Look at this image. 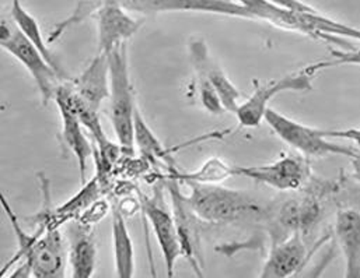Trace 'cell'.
Returning <instances> with one entry per match:
<instances>
[{
  "instance_id": "obj_1",
  "label": "cell",
  "mask_w": 360,
  "mask_h": 278,
  "mask_svg": "<svg viewBox=\"0 0 360 278\" xmlns=\"http://www.w3.org/2000/svg\"><path fill=\"white\" fill-rule=\"evenodd\" d=\"M105 4H114L127 10L128 13H139L146 15L176 11H193L254 20V17L244 6L233 0H76V7L72 15L60 21L51 32L48 38L49 44L55 42L72 25H76L91 17L101 6Z\"/></svg>"
},
{
  "instance_id": "obj_2",
  "label": "cell",
  "mask_w": 360,
  "mask_h": 278,
  "mask_svg": "<svg viewBox=\"0 0 360 278\" xmlns=\"http://www.w3.org/2000/svg\"><path fill=\"white\" fill-rule=\"evenodd\" d=\"M244 6L254 20L266 21L278 28L299 32L313 39L327 44L347 46L344 38L359 41V29L345 25L344 22L331 20L317 8L310 11H299L278 6L268 0H237Z\"/></svg>"
},
{
  "instance_id": "obj_3",
  "label": "cell",
  "mask_w": 360,
  "mask_h": 278,
  "mask_svg": "<svg viewBox=\"0 0 360 278\" xmlns=\"http://www.w3.org/2000/svg\"><path fill=\"white\" fill-rule=\"evenodd\" d=\"M264 121L268 126L274 131V133L285 141L288 145L299 151L306 158H326L331 155L348 157L354 158L355 161L359 157L356 148L341 145L338 143L330 141V139H345L354 141L358 145L359 141V131L358 129H347V131H337V129H320L311 128L304 124H300L272 107H268L264 115Z\"/></svg>"
},
{
  "instance_id": "obj_4",
  "label": "cell",
  "mask_w": 360,
  "mask_h": 278,
  "mask_svg": "<svg viewBox=\"0 0 360 278\" xmlns=\"http://www.w3.org/2000/svg\"><path fill=\"white\" fill-rule=\"evenodd\" d=\"M334 56H337L335 60H323V62H316L311 65H307L293 73H289L281 79L272 80L265 84H259L255 87L254 93L237 107L234 115L237 117L238 125L241 128L252 129L261 125L264 121L265 111L269 107V102L281 93L285 91H296V93H306L311 91L313 88V80L316 76L333 66H340L345 63H359V52L358 49L354 51V53L348 52L347 55H342L337 51H331Z\"/></svg>"
},
{
  "instance_id": "obj_5",
  "label": "cell",
  "mask_w": 360,
  "mask_h": 278,
  "mask_svg": "<svg viewBox=\"0 0 360 278\" xmlns=\"http://www.w3.org/2000/svg\"><path fill=\"white\" fill-rule=\"evenodd\" d=\"M188 194L182 197L199 221L209 224H233L247 216L261 213V206L244 192L220 185L182 182Z\"/></svg>"
},
{
  "instance_id": "obj_6",
  "label": "cell",
  "mask_w": 360,
  "mask_h": 278,
  "mask_svg": "<svg viewBox=\"0 0 360 278\" xmlns=\"http://www.w3.org/2000/svg\"><path fill=\"white\" fill-rule=\"evenodd\" d=\"M107 60L112 129L121 150L134 152V118L138 104L129 73L128 42L115 46L107 53Z\"/></svg>"
},
{
  "instance_id": "obj_7",
  "label": "cell",
  "mask_w": 360,
  "mask_h": 278,
  "mask_svg": "<svg viewBox=\"0 0 360 278\" xmlns=\"http://www.w3.org/2000/svg\"><path fill=\"white\" fill-rule=\"evenodd\" d=\"M0 48L20 62L31 74L41 101L48 105L55 91L65 80L49 66L42 53L28 41L11 18L0 20Z\"/></svg>"
},
{
  "instance_id": "obj_8",
  "label": "cell",
  "mask_w": 360,
  "mask_h": 278,
  "mask_svg": "<svg viewBox=\"0 0 360 278\" xmlns=\"http://www.w3.org/2000/svg\"><path fill=\"white\" fill-rule=\"evenodd\" d=\"M17 263L18 267L10 274L11 277H65L68 244L60 228H49L39 232Z\"/></svg>"
},
{
  "instance_id": "obj_9",
  "label": "cell",
  "mask_w": 360,
  "mask_h": 278,
  "mask_svg": "<svg viewBox=\"0 0 360 278\" xmlns=\"http://www.w3.org/2000/svg\"><path fill=\"white\" fill-rule=\"evenodd\" d=\"M141 208L149 220L156 241L160 246L166 274L167 277H174V269L179 259L182 258V251L173 213L165 204L162 192L158 190L152 197L145 194L141 196Z\"/></svg>"
},
{
  "instance_id": "obj_10",
  "label": "cell",
  "mask_w": 360,
  "mask_h": 278,
  "mask_svg": "<svg viewBox=\"0 0 360 278\" xmlns=\"http://www.w3.org/2000/svg\"><path fill=\"white\" fill-rule=\"evenodd\" d=\"M236 176H245L276 190H300L310 178L307 161L283 155L276 161L258 166H236Z\"/></svg>"
},
{
  "instance_id": "obj_11",
  "label": "cell",
  "mask_w": 360,
  "mask_h": 278,
  "mask_svg": "<svg viewBox=\"0 0 360 278\" xmlns=\"http://www.w3.org/2000/svg\"><path fill=\"white\" fill-rule=\"evenodd\" d=\"M169 190L172 197V213L177 227L179 241H180L182 258L188 260L193 273L198 277H203L202 253H200V237L196 225L198 217L185 203L181 193L180 182L174 176H169Z\"/></svg>"
},
{
  "instance_id": "obj_12",
  "label": "cell",
  "mask_w": 360,
  "mask_h": 278,
  "mask_svg": "<svg viewBox=\"0 0 360 278\" xmlns=\"http://www.w3.org/2000/svg\"><path fill=\"white\" fill-rule=\"evenodd\" d=\"M53 100L58 105L60 119H62V131L59 136L60 144L65 150H68L76 157L79 164V171H80V179H82V183H84L86 175H87V165L91 155L94 154V150L91 143L84 135L83 125L69 101L65 81L60 83L59 87L56 88Z\"/></svg>"
},
{
  "instance_id": "obj_13",
  "label": "cell",
  "mask_w": 360,
  "mask_h": 278,
  "mask_svg": "<svg viewBox=\"0 0 360 278\" xmlns=\"http://www.w3.org/2000/svg\"><path fill=\"white\" fill-rule=\"evenodd\" d=\"M191 63L196 74L202 76L217 93L226 112L234 114L240 105V91L226 76L223 69L212 59L203 39L193 38L189 42Z\"/></svg>"
},
{
  "instance_id": "obj_14",
  "label": "cell",
  "mask_w": 360,
  "mask_h": 278,
  "mask_svg": "<svg viewBox=\"0 0 360 278\" xmlns=\"http://www.w3.org/2000/svg\"><path fill=\"white\" fill-rule=\"evenodd\" d=\"M97 22L98 53H110L115 46L128 42L142 27V20H136L127 10L105 4L94 14Z\"/></svg>"
},
{
  "instance_id": "obj_15",
  "label": "cell",
  "mask_w": 360,
  "mask_h": 278,
  "mask_svg": "<svg viewBox=\"0 0 360 278\" xmlns=\"http://www.w3.org/2000/svg\"><path fill=\"white\" fill-rule=\"evenodd\" d=\"M309 258L304 234L293 231L285 239L276 241L265 259L261 278H285L295 276L303 269Z\"/></svg>"
},
{
  "instance_id": "obj_16",
  "label": "cell",
  "mask_w": 360,
  "mask_h": 278,
  "mask_svg": "<svg viewBox=\"0 0 360 278\" xmlns=\"http://www.w3.org/2000/svg\"><path fill=\"white\" fill-rule=\"evenodd\" d=\"M73 94L90 108L100 111L103 102L110 95L108 60L107 55L97 53L84 72L73 80H68Z\"/></svg>"
},
{
  "instance_id": "obj_17",
  "label": "cell",
  "mask_w": 360,
  "mask_h": 278,
  "mask_svg": "<svg viewBox=\"0 0 360 278\" xmlns=\"http://www.w3.org/2000/svg\"><path fill=\"white\" fill-rule=\"evenodd\" d=\"M68 263L73 278H91L97 263V248L91 227L79 221L70 223L68 228Z\"/></svg>"
},
{
  "instance_id": "obj_18",
  "label": "cell",
  "mask_w": 360,
  "mask_h": 278,
  "mask_svg": "<svg viewBox=\"0 0 360 278\" xmlns=\"http://www.w3.org/2000/svg\"><path fill=\"white\" fill-rule=\"evenodd\" d=\"M345 260V278L360 277V216L356 208H340L335 230Z\"/></svg>"
},
{
  "instance_id": "obj_19",
  "label": "cell",
  "mask_w": 360,
  "mask_h": 278,
  "mask_svg": "<svg viewBox=\"0 0 360 278\" xmlns=\"http://www.w3.org/2000/svg\"><path fill=\"white\" fill-rule=\"evenodd\" d=\"M10 18L15 22V25L20 28V31L28 38V41L42 53L45 60L49 63V66L65 80L68 81L69 77L60 67L56 56L51 52L49 44L45 39L41 25L38 20L22 6L21 0H11V8H10Z\"/></svg>"
},
{
  "instance_id": "obj_20",
  "label": "cell",
  "mask_w": 360,
  "mask_h": 278,
  "mask_svg": "<svg viewBox=\"0 0 360 278\" xmlns=\"http://www.w3.org/2000/svg\"><path fill=\"white\" fill-rule=\"evenodd\" d=\"M112 248L117 277L135 276V248L125 221V216L115 210L112 220Z\"/></svg>"
},
{
  "instance_id": "obj_21",
  "label": "cell",
  "mask_w": 360,
  "mask_h": 278,
  "mask_svg": "<svg viewBox=\"0 0 360 278\" xmlns=\"http://www.w3.org/2000/svg\"><path fill=\"white\" fill-rule=\"evenodd\" d=\"M101 182L97 176H94L90 182H84L83 187L79 193H76L70 200L65 201L60 207L53 211L55 225L60 228L62 224H68L69 221L77 220V217L97 199H100L101 193Z\"/></svg>"
},
{
  "instance_id": "obj_22",
  "label": "cell",
  "mask_w": 360,
  "mask_h": 278,
  "mask_svg": "<svg viewBox=\"0 0 360 278\" xmlns=\"http://www.w3.org/2000/svg\"><path fill=\"white\" fill-rule=\"evenodd\" d=\"M170 175L174 176L180 183L182 182H193V183H205V185H220L231 176H236V166L227 164L219 157L209 158L200 168L195 172H180L170 168Z\"/></svg>"
},
{
  "instance_id": "obj_23",
  "label": "cell",
  "mask_w": 360,
  "mask_h": 278,
  "mask_svg": "<svg viewBox=\"0 0 360 278\" xmlns=\"http://www.w3.org/2000/svg\"><path fill=\"white\" fill-rule=\"evenodd\" d=\"M134 143L149 161L167 162L170 166H173L172 158H169V150L165 148L160 140L149 128L139 108H136L134 118Z\"/></svg>"
},
{
  "instance_id": "obj_24",
  "label": "cell",
  "mask_w": 360,
  "mask_h": 278,
  "mask_svg": "<svg viewBox=\"0 0 360 278\" xmlns=\"http://www.w3.org/2000/svg\"><path fill=\"white\" fill-rule=\"evenodd\" d=\"M196 81H198V90H199V97L203 108L212 114V115H221L224 114V108L221 105V101L214 91V88L199 74H196Z\"/></svg>"
},
{
  "instance_id": "obj_25",
  "label": "cell",
  "mask_w": 360,
  "mask_h": 278,
  "mask_svg": "<svg viewBox=\"0 0 360 278\" xmlns=\"http://www.w3.org/2000/svg\"><path fill=\"white\" fill-rule=\"evenodd\" d=\"M110 203L105 199H97L77 217V221L83 225L93 227L105 218V216L110 213Z\"/></svg>"
},
{
  "instance_id": "obj_26",
  "label": "cell",
  "mask_w": 360,
  "mask_h": 278,
  "mask_svg": "<svg viewBox=\"0 0 360 278\" xmlns=\"http://www.w3.org/2000/svg\"><path fill=\"white\" fill-rule=\"evenodd\" d=\"M268 1H272L278 6H282V7H288V8H292V10H299V11H310V10H314L313 6L307 4L306 1L303 0H268Z\"/></svg>"
},
{
  "instance_id": "obj_27",
  "label": "cell",
  "mask_w": 360,
  "mask_h": 278,
  "mask_svg": "<svg viewBox=\"0 0 360 278\" xmlns=\"http://www.w3.org/2000/svg\"><path fill=\"white\" fill-rule=\"evenodd\" d=\"M10 203L7 201V197H6V194L3 193V190H1V187H0V207L3 208V207H6V206H8Z\"/></svg>"
}]
</instances>
